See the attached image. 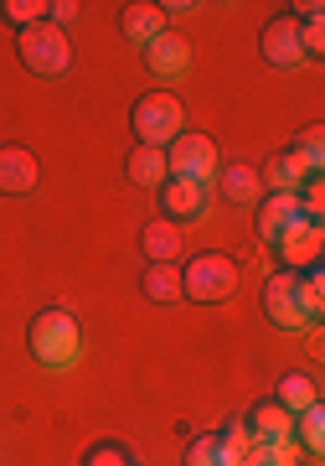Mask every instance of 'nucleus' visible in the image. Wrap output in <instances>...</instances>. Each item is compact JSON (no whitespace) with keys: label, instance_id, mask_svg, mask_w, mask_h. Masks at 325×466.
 Returning <instances> with one entry per match:
<instances>
[{"label":"nucleus","instance_id":"obj_1","mask_svg":"<svg viewBox=\"0 0 325 466\" xmlns=\"http://www.w3.org/2000/svg\"><path fill=\"white\" fill-rule=\"evenodd\" d=\"M26 348H32L36 368L47 373H73L83 363V327L67 306H42L26 327Z\"/></svg>","mask_w":325,"mask_h":466},{"label":"nucleus","instance_id":"obj_2","mask_svg":"<svg viewBox=\"0 0 325 466\" xmlns=\"http://www.w3.org/2000/svg\"><path fill=\"white\" fill-rule=\"evenodd\" d=\"M238 280H243V269L222 249H207V254H196V259L181 265V296L196 300V306H222V300H232L238 296Z\"/></svg>","mask_w":325,"mask_h":466},{"label":"nucleus","instance_id":"obj_3","mask_svg":"<svg viewBox=\"0 0 325 466\" xmlns=\"http://www.w3.org/2000/svg\"><path fill=\"white\" fill-rule=\"evenodd\" d=\"M130 125H134V146H155L165 150L171 140H176L181 130H186V104L171 94V88H150V94H140L130 109Z\"/></svg>","mask_w":325,"mask_h":466},{"label":"nucleus","instance_id":"obj_4","mask_svg":"<svg viewBox=\"0 0 325 466\" xmlns=\"http://www.w3.org/2000/svg\"><path fill=\"white\" fill-rule=\"evenodd\" d=\"M165 167H171V177H181V182H202L212 187L217 182V171H222V150H217V140L202 130H181L171 146H165Z\"/></svg>","mask_w":325,"mask_h":466},{"label":"nucleus","instance_id":"obj_5","mask_svg":"<svg viewBox=\"0 0 325 466\" xmlns=\"http://www.w3.org/2000/svg\"><path fill=\"white\" fill-rule=\"evenodd\" d=\"M16 52H21V67L36 73V78H63L67 63H73L67 32H57L52 21H36V26H26V32H16Z\"/></svg>","mask_w":325,"mask_h":466},{"label":"nucleus","instance_id":"obj_6","mask_svg":"<svg viewBox=\"0 0 325 466\" xmlns=\"http://www.w3.org/2000/svg\"><path fill=\"white\" fill-rule=\"evenodd\" d=\"M263 317L274 321L279 332H310L315 317L305 311V296H300V269H284L279 265L269 280H263Z\"/></svg>","mask_w":325,"mask_h":466},{"label":"nucleus","instance_id":"obj_7","mask_svg":"<svg viewBox=\"0 0 325 466\" xmlns=\"http://www.w3.org/2000/svg\"><path fill=\"white\" fill-rule=\"evenodd\" d=\"M145 67H150V78H155L161 88H176L181 78L192 73V42L165 26L155 42H145Z\"/></svg>","mask_w":325,"mask_h":466},{"label":"nucleus","instance_id":"obj_8","mask_svg":"<svg viewBox=\"0 0 325 466\" xmlns=\"http://www.w3.org/2000/svg\"><path fill=\"white\" fill-rule=\"evenodd\" d=\"M155 202H161V218H171L176 228H181V223H202V218H207V202H212V187L165 177L161 192H155Z\"/></svg>","mask_w":325,"mask_h":466},{"label":"nucleus","instance_id":"obj_9","mask_svg":"<svg viewBox=\"0 0 325 466\" xmlns=\"http://www.w3.org/2000/svg\"><path fill=\"white\" fill-rule=\"evenodd\" d=\"M320 249H325V223H315V218H300L294 228H284L274 238V254L284 259V269L320 265Z\"/></svg>","mask_w":325,"mask_h":466},{"label":"nucleus","instance_id":"obj_10","mask_svg":"<svg viewBox=\"0 0 325 466\" xmlns=\"http://www.w3.org/2000/svg\"><path fill=\"white\" fill-rule=\"evenodd\" d=\"M259 52L269 67H300L305 63V47H300V21L284 11V16H274L269 26H263L259 36Z\"/></svg>","mask_w":325,"mask_h":466},{"label":"nucleus","instance_id":"obj_11","mask_svg":"<svg viewBox=\"0 0 325 466\" xmlns=\"http://www.w3.org/2000/svg\"><path fill=\"white\" fill-rule=\"evenodd\" d=\"M300 218H305V208H300L294 192H263V198H259V238L274 249V238L284 228H294Z\"/></svg>","mask_w":325,"mask_h":466},{"label":"nucleus","instance_id":"obj_12","mask_svg":"<svg viewBox=\"0 0 325 466\" xmlns=\"http://www.w3.org/2000/svg\"><path fill=\"white\" fill-rule=\"evenodd\" d=\"M36 177H42V167H36V156L26 146H0V192L5 198H26L36 187Z\"/></svg>","mask_w":325,"mask_h":466},{"label":"nucleus","instance_id":"obj_13","mask_svg":"<svg viewBox=\"0 0 325 466\" xmlns=\"http://www.w3.org/2000/svg\"><path fill=\"white\" fill-rule=\"evenodd\" d=\"M243 425H248L253 441H294V415L284 410V404H274V400H259L243 415Z\"/></svg>","mask_w":325,"mask_h":466},{"label":"nucleus","instance_id":"obj_14","mask_svg":"<svg viewBox=\"0 0 325 466\" xmlns=\"http://www.w3.org/2000/svg\"><path fill=\"white\" fill-rule=\"evenodd\" d=\"M119 32L130 36L134 47H145V42H155V36L165 32V16L155 0H134V5H124L119 11Z\"/></svg>","mask_w":325,"mask_h":466},{"label":"nucleus","instance_id":"obj_15","mask_svg":"<svg viewBox=\"0 0 325 466\" xmlns=\"http://www.w3.org/2000/svg\"><path fill=\"white\" fill-rule=\"evenodd\" d=\"M140 249H145L150 265H176L181 259V228L171 218H150L145 233H140Z\"/></svg>","mask_w":325,"mask_h":466},{"label":"nucleus","instance_id":"obj_16","mask_svg":"<svg viewBox=\"0 0 325 466\" xmlns=\"http://www.w3.org/2000/svg\"><path fill=\"white\" fill-rule=\"evenodd\" d=\"M124 177H130L134 187H150V192H161V182L171 177V167H165V150L134 146L130 156H124Z\"/></svg>","mask_w":325,"mask_h":466},{"label":"nucleus","instance_id":"obj_17","mask_svg":"<svg viewBox=\"0 0 325 466\" xmlns=\"http://www.w3.org/2000/svg\"><path fill=\"white\" fill-rule=\"evenodd\" d=\"M217 192H222L232 208H259L263 182H259V171L253 167H222L217 171Z\"/></svg>","mask_w":325,"mask_h":466},{"label":"nucleus","instance_id":"obj_18","mask_svg":"<svg viewBox=\"0 0 325 466\" xmlns=\"http://www.w3.org/2000/svg\"><path fill=\"white\" fill-rule=\"evenodd\" d=\"M259 182H263V192H294V198H300V192L310 187V177L290 150H279V156H269V167L259 171Z\"/></svg>","mask_w":325,"mask_h":466},{"label":"nucleus","instance_id":"obj_19","mask_svg":"<svg viewBox=\"0 0 325 466\" xmlns=\"http://www.w3.org/2000/svg\"><path fill=\"white\" fill-rule=\"evenodd\" d=\"M140 290H145V300H155V306H181V265H145V275H140Z\"/></svg>","mask_w":325,"mask_h":466},{"label":"nucleus","instance_id":"obj_20","mask_svg":"<svg viewBox=\"0 0 325 466\" xmlns=\"http://www.w3.org/2000/svg\"><path fill=\"white\" fill-rule=\"evenodd\" d=\"M294 446H300V456H310V461L325 451V410L320 404H310V410L294 415Z\"/></svg>","mask_w":325,"mask_h":466},{"label":"nucleus","instance_id":"obj_21","mask_svg":"<svg viewBox=\"0 0 325 466\" xmlns=\"http://www.w3.org/2000/svg\"><path fill=\"white\" fill-rule=\"evenodd\" d=\"M290 156L300 161V167H305V177H310V182H320V167H325V130H320V125H310V130H300V135H294Z\"/></svg>","mask_w":325,"mask_h":466},{"label":"nucleus","instance_id":"obj_22","mask_svg":"<svg viewBox=\"0 0 325 466\" xmlns=\"http://www.w3.org/2000/svg\"><path fill=\"white\" fill-rule=\"evenodd\" d=\"M274 404H284L290 415H300V410H310V404H320V389H315L310 373H284V379H279Z\"/></svg>","mask_w":325,"mask_h":466},{"label":"nucleus","instance_id":"obj_23","mask_svg":"<svg viewBox=\"0 0 325 466\" xmlns=\"http://www.w3.org/2000/svg\"><path fill=\"white\" fill-rule=\"evenodd\" d=\"M0 21L16 26V32H26L36 21H47V0H0Z\"/></svg>","mask_w":325,"mask_h":466},{"label":"nucleus","instance_id":"obj_24","mask_svg":"<svg viewBox=\"0 0 325 466\" xmlns=\"http://www.w3.org/2000/svg\"><path fill=\"white\" fill-rule=\"evenodd\" d=\"M217 441H222V451H228L232 466H248V456H253V435H248L243 420H228V425L217 431Z\"/></svg>","mask_w":325,"mask_h":466},{"label":"nucleus","instance_id":"obj_25","mask_svg":"<svg viewBox=\"0 0 325 466\" xmlns=\"http://www.w3.org/2000/svg\"><path fill=\"white\" fill-rule=\"evenodd\" d=\"M186 466H232L228 451H222V441H217V431L192 435V446H186Z\"/></svg>","mask_w":325,"mask_h":466},{"label":"nucleus","instance_id":"obj_26","mask_svg":"<svg viewBox=\"0 0 325 466\" xmlns=\"http://www.w3.org/2000/svg\"><path fill=\"white\" fill-rule=\"evenodd\" d=\"M83 466H140V456L130 446H119V441H98V446H88Z\"/></svg>","mask_w":325,"mask_h":466},{"label":"nucleus","instance_id":"obj_27","mask_svg":"<svg viewBox=\"0 0 325 466\" xmlns=\"http://www.w3.org/2000/svg\"><path fill=\"white\" fill-rule=\"evenodd\" d=\"M300 296H305V311L320 321L325 317V275H320V265L300 269Z\"/></svg>","mask_w":325,"mask_h":466},{"label":"nucleus","instance_id":"obj_28","mask_svg":"<svg viewBox=\"0 0 325 466\" xmlns=\"http://www.w3.org/2000/svg\"><path fill=\"white\" fill-rule=\"evenodd\" d=\"M73 16H78V0H52V5H47V21L57 26V32H63Z\"/></svg>","mask_w":325,"mask_h":466},{"label":"nucleus","instance_id":"obj_29","mask_svg":"<svg viewBox=\"0 0 325 466\" xmlns=\"http://www.w3.org/2000/svg\"><path fill=\"white\" fill-rule=\"evenodd\" d=\"M248 466H263V461H253V456H248Z\"/></svg>","mask_w":325,"mask_h":466}]
</instances>
